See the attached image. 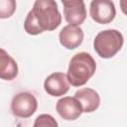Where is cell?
I'll return each instance as SVG.
<instances>
[{
	"instance_id": "cell-1",
	"label": "cell",
	"mask_w": 127,
	"mask_h": 127,
	"mask_svg": "<svg viewBox=\"0 0 127 127\" xmlns=\"http://www.w3.org/2000/svg\"><path fill=\"white\" fill-rule=\"evenodd\" d=\"M61 23L62 15L54 0H37L26 16L24 29L29 35H39L56 30Z\"/></svg>"
},
{
	"instance_id": "cell-2",
	"label": "cell",
	"mask_w": 127,
	"mask_h": 127,
	"mask_svg": "<svg viewBox=\"0 0 127 127\" xmlns=\"http://www.w3.org/2000/svg\"><path fill=\"white\" fill-rule=\"evenodd\" d=\"M96 63L92 56L85 52L75 54L69 62L66 77L68 83L78 87L84 85L94 74Z\"/></svg>"
},
{
	"instance_id": "cell-3",
	"label": "cell",
	"mask_w": 127,
	"mask_h": 127,
	"mask_svg": "<svg viewBox=\"0 0 127 127\" xmlns=\"http://www.w3.org/2000/svg\"><path fill=\"white\" fill-rule=\"evenodd\" d=\"M123 42V35L118 30H103L96 35L93 41V49L100 58L110 59L121 50Z\"/></svg>"
},
{
	"instance_id": "cell-4",
	"label": "cell",
	"mask_w": 127,
	"mask_h": 127,
	"mask_svg": "<svg viewBox=\"0 0 127 127\" xmlns=\"http://www.w3.org/2000/svg\"><path fill=\"white\" fill-rule=\"evenodd\" d=\"M38 108V101L31 92H19L11 101V111L19 118L31 117Z\"/></svg>"
},
{
	"instance_id": "cell-5",
	"label": "cell",
	"mask_w": 127,
	"mask_h": 127,
	"mask_svg": "<svg viewBox=\"0 0 127 127\" xmlns=\"http://www.w3.org/2000/svg\"><path fill=\"white\" fill-rule=\"evenodd\" d=\"M89 15L98 24H108L114 20L116 15L114 3L109 0H93L89 6Z\"/></svg>"
},
{
	"instance_id": "cell-6",
	"label": "cell",
	"mask_w": 127,
	"mask_h": 127,
	"mask_svg": "<svg viewBox=\"0 0 127 127\" xmlns=\"http://www.w3.org/2000/svg\"><path fill=\"white\" fill-rule=\"evenodd\" d=\"M64 16L65 21L72 26L81 25L86 18L85 4L81 0H64Z\"/></svg>"
},
{
	"instance_id": "cell-7",
	"label": "cell",
	"mask_w": 127,
	"mask_h": 127,
	"mask_svg": "<svg viewBox=\"0 0 127 127\" xmlns=\"http://www.w3.org/2000/svg\"><path fill=\"white\" fill-rule=\"evenodd\" d=\"M56 110L63 119L67 121L77 119L82 113L81 105L74 96H64L59 99L56 105Z\"/></svg>"
},
{
	"instance_id": "cell-8",
	"label": "cell",
	"mask_w": 127,
	"mask_h": 127,
	"mask_svg": "<svg viewBox=\"0 0 127 127\" xmlns=\"http://www.w3.org/2000/svg\"><path fill=\"white\" fill-rule=\"evenodd\" d=\"M45 91L51 96H63L69 89L66 74L64 72H54L50 74L44 82Z\"/></svg>"
},
{
	"instance_id": "cell-9",
	"label": "cell",
	"mask_w": 127,
	"mask_h": 127,
	"mask_svg": "<svg viewBox=\"0 0 127 127\" xmlns=\"http://www.w3.org/2000/svg\"><path fill=\"white\" fill-rule=\"evenodd\" d=\"M83 36V31L80 27L66 25L61 30L59 40L64 48L67 50H74L81 45Z\"/></svg>"
},
{
	"instance_id": "cell-10",
	"label": "cell",
	"mask_w": 127,
	"mask_h": 127,
	"mask_svg": "<svg viewBox=\"0 0 127 127\" xmlns=\"http://www.w3.org/2000/svg\"><path fill=\"white\" fill-rule=\"evenodd\" d=\"M74 97L80 103L82 112L85 113L95 111L100 105V96L98 92L92 88H81L74 93Z\"/></svg>"
},
{
	"instance_id": "cell-11",
	"label": "cell",
	"mask_w": 127,
	"mask_h": 127,
	"mask_svg": "<svg viewBox=\"0 0 127 127\" xmlns=\"http://www.w3.org/2000/svg\"><path fill=\"white\" fill-rule=\"evenodd\" d=\"M18 75V64L16 61L2 48H0V78L13 80Z\"/></svg>"
},
{
	"instance_id": "cell-12",
	"label": "cell",
	"mask_w": 127,
	"mask_h": 127,
	"mask_svg": "<svg viewBox=\"0 0 127 127\" xmlns=\"http://www.w3.org/2000/svg\"><path fill=\"white\" fill-rule=\"evenodd\" d=\"M16 1L14 0H0V19H7L11 17L16 11Z\"/></svg>"
},
{
	"instance_id": "cell-13",
	"label": "cell",
	"mask_w": 127,
	"mask_h": 127,
	"mask_svg": "<svg viewBox=\"0 0 127 127\" xmlns=\"http://www.w3.org/2000/svg\"><path fill=\"white\" fill-rule=\"evenodd\" d=\"M33 127H59V124L52 115L40 114L36 118Z\"/></svg>"
}]
</instances>
